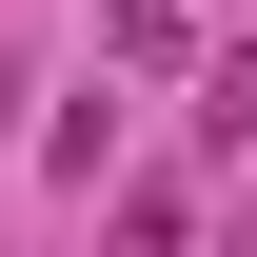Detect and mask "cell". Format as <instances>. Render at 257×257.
Masks as SVG:
<instances>
[{"label": "cell", "instance_id": "277c9868", "mask_svg": "<svg viewBox=\"0 0 257 257\" xmlns=\"http://www.w3.org/2000/svg\"><path fill=\"white\" fill-rule=\"evenodd\" d=\"M218 257H257V218H237V237H218Z\"/></svg>", "mask_w": 257, "mask_h": 257}, {"label": "cell", "instance_id": "3957f363", "mask_svg": "<svg viewBox=\"0 0 257 257\" xmlns=\"http://www.w3.org/2000/svg\"><path fill=\"white\" fill-rule=\"evenodd\" d=\"M0 139H20V60H0Z\"/></svg>", "mask_w": 257, "mask_h": 257}, {"label": "cell", "instance_id": "6da1fadb", "mask_svg": "<svg viewBox=\"0 0 257 257\" xmlns=\"http://www.w3.org/2000/svg\"><path fill=\"white\" fill-rule=\"evenodd\" d=\"M99 40L119 60H178V0H99Z\"/></svg>", "mask_w": 257, "mask_h": 257}, {"label": "cell", "instance_id": "7a4b0ae2", "mask_svg": "<svg viewBox=\"0 0 257 257\" xmlns=\"http://www.w3.org/2000/svg\"><path fill=\"white\" fill-rule=\"evenodd\" d=\"M119 257H178V198H159V178L119 198Z\"/></svg>", "mask_w": 257, "mask_h": 257}]
</instances>
